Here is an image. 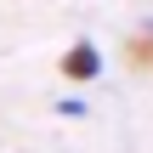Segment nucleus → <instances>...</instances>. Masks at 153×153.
Returning <instances> with one entry per match:
<instances>
[{
  "instance_id": "nucleus-1",
  "label": "nucleus",
  "mask_w": 153,
  "mask_h": 153,
  "mask_svg": "<svg viewBox=\"0 0 153 153\" xmlns=\"http://www.w3.org/2000/svg\"><path fill=\"white\" fill-rule=\"evenodd\" d=\"M97 68H102L97 45H74V51H68V62H62V74H68V79H91Z\"/></svg>"
},
{
  "instance_id": "nucleus-2",
  "label": "nucleus",
  "mask_w": 153,
  "mask_h": 153,
  "mask_svg": "<svg viewBox=\"0 0 153 153\" xmlns=\"http://www.w3.org/2000/svg\"><path fill=\"white\" fill-rule=\"evenodd\" d=\"M57 114H68V119H85V102H79V97H62V102H57Z\"/></svg>"
}]
</instances>
